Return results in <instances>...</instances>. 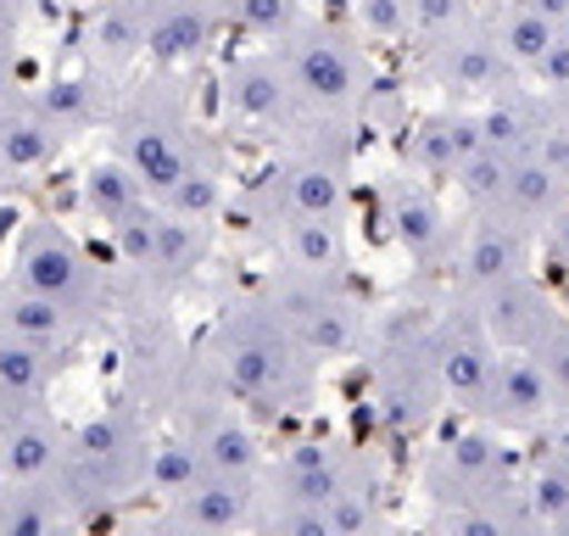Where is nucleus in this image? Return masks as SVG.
I'll return each mask as SVG.
<instances>
[{
	"label": "nucleus",
	"instance_id": "obj_1",
	"mask_svg": "<svg viewBox=\"0 0 569 536\" xmlns=\"http://www.w3.org/2000/svg\"><path fill=\"white\" fill-rule=\"evenodd\" d=\"M196 375L207 386V397H223L246 414L262 419H291L313 408L319 391V364L291 341V330L279 325V314L268 308V297H234L201 353H196Z\"/></svg>",
	"mask_w": 569,
	"mask_h": 536
},
{
	"label": "nucleus",
	"instance_id": "obj_2",
	"mask_svg": "<svg viewBox=\"0 0 569 536\" xmlns=\"http://www.w3.org/2000/svg\"><path fill=\"white\" fill-rule=\"evenodd\" d=\"M107 140H112V157L151 190V201H162L184 179V168L201 157L212 129L196 123L190 90L179 73H146V79H129L118 90L112 118H107Z\"/></svg>",
	"mask_w": 569,
	"mask_h": 536
},
{
	"label": "nucleus",
	"instance_id": "obj_3",
	"mask_svg": "<svg viewBox=\"0 0 569 536\" xmlns=\"http://www.w3.org/2000/svg\"><path fill=\"white\" fill-rule=\"evenodd\" d=\"M352 207V123H308L291 151L246 185V212L257 224L291 218H347Z\"/></svg>",
	"mask_w": 569,
	"mask_h": 536
},
{
	"label": "nucleus",
	"instance_id": "obj_4",
	"mask_svg": "<svg viewBox=\"0 0 569 536\" xmlns=\"http://www.w3.org/2000/svg\"><path fill=\"white\" fill-rule=\"evenodd\" d=\"M369 391L386 419V430L413 436L425 430L441 408V358H436V314L425 308H397L380 325H369Z\"/></svg>",
	"mask_w": 569,
	"mask_h": 536
},
{
	"label": "nucleus",
	"instance_id": "obj_5",
	"mask_svg": "<svg viewBox=\"0 0 569 536\" xmlns=\"http://www.w3.org/2000/svg\"><path fill=\"white\" fill-rule=\"evenodd\" d=\"M151 447H157V436L146 430L140 408H107V414L84 419L79 430H68V458L57 475L62 503L73 514H107V508L129 503L134 492H146Z\"/></svg>",
	"mask_w": 569,
	"mask_h": 536
},
{
	"label": "nucleus",
	"instance_id": "obj_6",
	"mask_svg": "<svg viewBox=\"0 0 569 536\" xmlns=\"http://www.w3.org/2000/svg\"><path fill=\"white\" fill-rule=\"evenodd\" d=\"M279 62L297 85L308 123H352L375 96V57L352 23L308 18L279 46Z\"/></svg>",
	"mask_w": 569,
	"mask_h": 536
},
{
	"label": "nucleus",
	"instance_id": "obj_7",
	"mask_svg": "<svg viewBox=\"0 0 569 536\" xmlns=\"http://www.w3.org/2000/svg\"><path fill=\"white\" fill-rule=\"evenodd\" d=\"M12 280L29 286L34 297L57 302L62 314H73L84 330L107 319L112 308V280L107 268H96V257L46 212H29L18 224V240H12Z\"/></svg>",
	"mask_w": 569,
	"mask_h": 536
},
{
	"label": "nucleus",
	"instance_id": "obj_8",
	"mask_svg": "<svg viewBox=\"0 0 569 536\" xmlns=\"http://www.w3.org/2000/svg\"><path fill=\"white\" fill-rule=\"evenodd\" d=\"M262 297L279 314V325L291 330V341L319 369L369 347V319H363V302L347 291V280H319V275L279 268V275L262 286Z\"/></svg>",
	"mask_w": 569,
	"mask_h": 536
},
{
	"label": "nucleus",
	"instance_id": "obj_9",
	"mask_svg": "<svg viewBox=\"0 0 569 536\" xmlns=\"http://www.w3.org/2000/svg\"><path fill=\"white\" fill-rule=\"evenodd\" d=\"M425 492L430 508H469V503H497V497H519L525 492V458L491 430V425H469L452 430L447 441L430 447L425 458Z\"/></svg>",
	"mask_w": 569,
	"mask_h": 536
},
{
	"label": "nucleus",
	"instance_id": "obj_10",
	"mask_svg": "<svg viewBox=\"0 0 569 536\" xmlns=\"http://www.w3.org/2000/svg\"><path fill=\"white\" fill-rule=\"evenodd\" d=\"M218 101L229 112L234 129H251V135H284L297 140L308 129V112L297 101V85L284 73L279 51H246V57H229L218 68Z\"/></svg>",
	"mask_w": 569,
	"mask_h": 536
},
{
	"label": "nucleus",
	"instance_id": "obj_11",
	"mask_svg": "<svg viewBox=\"0 0 569 536\" xmlns=\"http://www.w3.org/2000/svg\"><path fill=\"white\" fill-rule=\"evenodd\" d=\"M436 358H441V391H447V403L463 408L469 419H480L502 353H497V341L486 336L480 308H475L469 297H458V291H452V302L436 314Z\"/></svg>",
	"mask_w": 569,
	"mask_h": 536
},
{
	"label": "nucleus",
	"instance_id": "obj_12",
	"mask_svg": "<svg viewBox=\"0 0 569 536\" xmlns=\"http://www.w3.org/2000/svg\"><path fill=\"white\" fill-rule=\"evenodd\" d=\"M380 212L391 224V240L402 246V257L419 268V275H436L458 257V224L447 212V201L436 196L430 179L419 173H391L380 185Z\"/></svg>",
	"mask_w": 569,
	"mask_h": 536
},
{
	"label": "nucleus",
	"instance_id": "obj_13",
	"mask_svg": "<svg viewBox=\"0 0 569 536\" xmlns=\"http://www.w3.org/2000/svg\"><path fill=\"white\" fill-rule=\"evenodd\" d=\"M425 79H430L452 107H463V101L480 107V101H491L497 90H508L519 73L508 68L491 18H475V23H463L458 34L425 46Z\"/></svg>",
	"mask_w": 569,
	"mask_h": 536
},
{
	"label": "nucleus",
	"instance_id": "obj_14",
	"mask_svg": "<svg viewBox=\"0 0 569 536\" xmlns=\"http://www.w3.org/2000/svg\"><path fill=\"white\" fill-rule=\"evenodd\" d=\"M541 235L502 218V212H469V229L458 235V297H486L519 275H536Z\"/></svg>",
	"mask_w": 569,
	"mask_h": 536
},
{
	"label": "nucleus",
	"instance_id": "obj_15",
	"mask_svg": "<svg viewBox=\"0 0 569 536\" xmlns=\"http://www.w3.org/2000/svg\"><path fill=\"white\" fill-rule=\"evenodd\" d=\"M179 436L196 441V453L207 458L212 475H229V480H262L268 475V453H262L246 408H234L223 397H190V408L179 414Z\"/></svg>",
	"mask_w": 569,
	"mask_h": 536
},
{
	"label": "nucleus",
	"instance_id": "obj_16",
	"mask_svg": "<svg viewBox=\"0 0 569 536\" xmlns=\"http://www.w3.org/2000/svg\"><path fill=\"white\" fill-rule=\"evenodd\" d=\"M352 453L358 447H341L330 436H308V441H291L279 453V464L262 475V503H279V508H330L347 469H352Z\"/></svg>",
	"mask_w": 569,
	"mask_h": 536
},
{
	"label": "nucleus",
	"instance_id": "obj_17",
	"mask_svg": "<svg viewBox=\"0 0 569 536\" xmlns=\"http://www.w3.org/2000/svg\"><path fill=\"white\" fill-rule=\"evenodd\" d=\"M469 302L480 308V325L497 341V353H536L563 325V308L541 286V275H519V280H508L486 297H469Z\"/></svg>",
	"mask_w": 569,
	"mask_h": 536
},
{
	"label": "nucleus",
	"instance_id": "obj_18",
	"mask_svg": "<svg viewBox=\"0 0 569 536\" xmlns=\"http://www.w3.org/2000/svg\"><path fill=\"white\" fill-rule=\"evenodd\" d=\"M563 408L569 403L558 397V386L547 380V369L530 353H502L491 397L480 408V425H491V430H552V419Z\"/></svg>",
	"mask_w": 569,
	"mask_h": 536
},
{
	"label": "nucleus",
	"instance_id": "obj_19",
	"mask_svg": "<svg viewBox=\"0 0 569 536\" xmlns=\"http://www.w3.org/2000/svg\"><path fill=\"white\" fill-rule=\"evenodd\" d=\"M475 151H480V107H441V112L419 118L402 140L408 173H419L430 185L458 179Z\"/></svg>",
	"mask_w": 569,
	"mask_h": 536
},
{
	"label": "nucleus",
	"instance_id": "obj_20",
	"mask_svg": "<svg viewBox=\"0 0 569 536\" xmlns=\"http://www.w3.org/2000/svg\"><path fill=\"white\" fill-rule=\"evenodd\" d=\"M0 341H23V347H46L57 358H73L84 341V325L73 314H62L57 302L34 297L29 286L7 280L0 286Z\"/></svg>",
	"mask_w": 569,
	"mask_h": 536
},
{
	"label": "nucleus",
	"instance_id": "obj_21",
	"mask_svg": "<svg viewBox=\"0 0 569 536\" xmlns=\"http://www.w3.org/2000/svg\"><path fill=\"white\" fill-rule=\"evenodd\" d=\"M173 514L184 525H196L201 536H251L262 525V480H229L212 475L201 480L184 503H173Z\"/></svg>",
	"mask_w": 569,
	"mask_h": 536
},
{
	"label": "nucleus",
	"instance_id": "obj_22",
	"mask_svg": "<svg viewBox=\"0 0 569 536\" xmlns=\"http://www.w3.org/2000/svg\"><path fill=\"white\" fill-rule=\"evenodd\" d=\"M552 107L525 85L513 79L508 90H497L491 101H480V146L486 151H502V157H530V146L541 140Z\"/></svg>",
	"mask_w": 569,
	"mask_h": 536
},
{
	"label": "nucleus",
	"instance_id": "obj_23",
	"mask_svg": "<svg viewBox=\"0 0 569 536\" xmlns=\"http://www.w3.org/2000/svg\"><path fill=\"white\" fill-rule=\"evenodd\" d=\"M279 251H284V268H297V275L347 280V268H352L347 218H291L279 229Z\"/></svg>",
	"mask_w": 569,
	"mask_h": 536
},
{
	"label": "nucleus",
	"instance_id": "obj_24",
	"mask_svg": "<svg viewBox=\"0 0 569 536\" xmlns=\"http://www.w3.org/2000/svg\"><path fill=\"white\" fill-rule=\"evenodd\" d=\"M112 79H101L96 68L90 73H57V79H46L40 90H29V101L73 140V135H84L90 123H107L112 118V101H118V90H107Z\"/></svg>",
	"mask_w": 569,
	"mask_h": 536
},
{
	"label": "nucleus",
	"instance_id": "obj_25",
	"mask_svg": "<svg viewBox=\"0 0 569 536\" xmlns=\"http://www.w3.org/2000/svg\"><path fill=\"white\" fill-rule=\"evenodd\" d=\"M525 497L552 536H569V430H541L525 458Z\"/></svg>",
	"mask_w": 569,
	"mask_h": 536
},
{
	"label": "nucleus",
	"instance_id": "obj_26",
	"mask_svg": "<svg viewBox=\"0 0 569 536\" xmlns=\"http://www.w3.org/2000/svg\"><path fill=\"white\" fill-rule=\"evenodd\" d=\"M146 57V7L140 0H101L90 18V68L101 79H123Z\"/></svg>",
	"mask_w": 569,
	"mask_h": 536
},
{
	"label": "nucleus",
	"instance_id": "obj_27",
	"mask_svg": "<svg viewBox=\"0 0 569 536\" xmlns=\"http://www.w3.org/2000/svg\"><path fill=\"white\" fill-rule=\"evenodd\" d=\"M563 207H569V179L552 173V168L536 162V157H519V162L508 168V190H502V201H497L491 212H502V218H513V224H525V229L541 235Z\"/></svg>",
	"mask_w": 569,
	"mask_h": 536
},
{
	"label": "nucleus",
	"instance_id": "obj_28",
	"mask_svg": "<svg viewBox=\"0 0 569 536\" xmlns=\"http://www.w3.org/2000/svg\"><path fill=\"white\" fill-rule=\"evenodd\" d=\"M207 251H212V224H190V218L162 212L157 251H151V268H146L140 280L157 286V291H179V286H190L201 268H207Z\"/></svg>",
	"mask_w": 569,
	"mask_h": 536
},
{
	"label": "nucleus",
	"instance_id": "obj_29",
	"mask_svg": "<svg viewBox=\"0 0 569 536\" xmlns=\"http://www.w3.org/2000/svg\"><path fill=\"white\" fill-rule=\"evenodd\" d=\"M330 525L336 536H397L391 514H386V492H380V469L369 453H352V469L330 503Z\"/></svg>",
	"mask_w": 569,
	"mask_h": 536
},
{
	"label": "nucleus",
	"instance_id": "obj_30",
	"mask_svg": "<svg viewBox=\"0 0 569 536\" xmlns=\"http://www.w3.org/2000/svg\"><path fill=\"white\" fill-rule=\"evenodd\" d=\"M0 146H7V168H12V179H18V173L51 168V162L68 151V135H62L34 101H18L12 112H0Z\"/></svg>",
	"mask_w": 569,
	"mask_h": 536
},
{
	"label": "nucleus",
	"instance_id": "obj_31",
	"mask_svg": "<svg viewBox=\"0 0 569 536\" xmlns=\"http://www.w3.org/2000/svg\"><path fill=\"white\" fill-rule=\"evenodd\" d=\"M79 201H84V212L96 218V224H107V229H118L123 218H134L140 207H151V190L107 151L101 162H90L84 168V185H79Z\"/></svg>",
	"mask_w": 569,
	"mask_h": 536
},
{
	"label": "nucleus",
	"instance_id": "obj_32",
	"mask_svg": "<svg viewBox=\"0 0 569 536\" xmlns=\"http://www.w3.org/2000/svg\"><path fill=\"white\" fill-rule=\"evenodd\" d=\"M73 519L57 486H0V536H73Z\"/></svg>",
	"mask_w": 569,
	"mask_h": 536
},
{
	"label": "nucleus",
	"instance_id": "obj_33",
	"mask_svg": "<svg viewBox=\"0 0 569 536\" xmlns=\"http://www.w3.org/2000/svg\"><path fill=\"white\" fill-rule=\"evenodd\" d=\"M201 480H212V469H207V458L196 453V441L190 436H157V447H151V475H146V492H157L162 497V508H173V503H184Z\"/></svg>",
	"mask_w": 569,
	"mask_h": 536
},
{
	"label": "nucleus",
	"instance_id": "obj_34",
	"mask_svg": "<svg viewBox=\"0 0 569 536\" xmlns=\"http://www.w3.org/2000/svg\"><path fill=\"white\" fill-rule=\"evenodd\" d=\"M218 7H223V29H234L240 40H262V51H279L308 23L302 0H218Z\"/></svg>",
	"mask_w": 569,
	"mask_h": 536
},
{
	"label": "nucleus",
	"instance_id": "obj_35",
	"mask_svg": "<svg viewBox=\"0 0 569 536\" xmlns=\"http://www.w3.org/2000/svg\"><path fill=\"white\" fill-rule=\"evenodd\" d=\"M491 29H497V46H502V57H508V68L519 79H530L547 62V51L558 46V23L536 18L530 7H497Z\"/></svg>",
	"mask_w": 569,
	"mask_h": 536
},
{
	"label": "nucleus",
	"instance_id": "obj_36",
	"mask_svg": "<svg viewBox=\"0 0 569 536\" xmlns=\"http://www.w3.org/2000/svg\"><path fill=\"white\" fill-rule=\"evenodd\" d=\"M530 519V497H497V503H469V508H441L436 536H513Z\"/></svg>",
	"mask_w": 569,
	"mask_h": 536
},
{
	"label": "nucleus",
	"instance_id": "obj_37",
	"mask_svg": "<svg viewBox=\"0 0 569 536\" xmlns=\"http://www.w3.org/2000/svg\"><path fill=\"white\" fill-rule=\"evenodd\" d=\"M62 369H68V358H57V353H46V347L0 341V386L18 391V397H46Z\"/></svg>",
	"mask_w": 569,
	"mask_h": 536
},
{
	"label": "nucleus",
	"instance_id": "obj_38",
	"mask_svg": "<svg viewBox=\"0 0 569 536\" xmlns=\"http://www.w3.org/2000/svg\"><path fill=\"white\" fill-rule=\"evenodd\" d=\"M519 157H502V151H475L469 162H463V173L452 179L458 185V196H463V207L469 212H491L497 201H502V190H508V168H513Z\"/></svg>",
	"mask_w": 569,
	"mask_h": 536
},
{
	"label": "nucleus",
	"instance_id": "obj_39",
	"mask_svg": "<svg viewBox=\"0 0 569 536\" xmlns=\"http://www.w3.org/2000/svg\"><path fill=\"white\" fill-rule=\"evenodd\" d=\"M352 29L363 34V46H402V40H413L408 0H352Z\"/></svg>",
	"mask_w": 569,
	"mask_h": 536
},
{
	"label": "nucleus",
	"instance_id": "obj_40",
	"mask_svg": "<svg viewBox=\"0 0 569 536\" xmlns=\"http://www.w3.org/2000/svg\"><path fill=\"white\" fill-rule=\"evenodd\" d=\"M408 18H413V46H436L463 23H475L480 7L475 0H408Z\"/></svg>",
	"mask_w": 569,
	"mask_h": 536
},
{
	"label": "nucleus",
	"instance_id": "obj_41",
	"mask_svg": "<svg viewBox=\"0 0 569 536\" xmlns=\"http://www.w3.org/2000/svg\"><path fill=\"white\" fill-rule=\"evenodd\" d=\"M262 536H336L330 525V508H279V503H262Z\"/></svg>",
	"mask_w": 569,
	"mask_h": 536
},
{
	"label": "nucleus",
	"instance_id": "obj_42",
	"mask_svg": "<svg viewBox=\"0 0 569 536\" xmlns=\"http://www.w3.org/2000/svg\"><path fill=\"white\" fill-rule=\"evenodd\" d=\"M525 85H530V90H536L547 107H569V46L558 40V46L547 51V62H541V68H536Z\"/></svg>",
	"mask_w": 569,
	"mask_h": 536
},
{
	"label": "nucleus",
	"instance_id": "obj_43",
	"mask_svg": "<svg viewBox=\"0 0 569 536\" xmlns=\"http://www.w3.org/2000/svg\"><path fill=\"white\" fill-rule=\"evenodd\" d=\"M530 358L547 369V380H552V386H558V397L569 403V319H563V325H558V330H552V336L530 353Z\"/></svg>",
	"mask_w": 569,
	"mask_h": 536
},
{
	"label": "nucleus",
	"instance_id": "obj_44",
	"mask_svg": "<svg viewBox=\"0 0 569 536\" xmlns=\"http://www.w3.org/2000/svg\"><path fill=\"white\" fill-rule=\"evenodd\" d=\"M541 262L552 268V275H569V207L541 229Z\"/></svg>",
	"mask_w": 569,
	"mask_h": 536
},
{
	"label": "nucleus",
	"instance_id": "obj_45",
	"mask_svg": "<svg viewBox=\"0 0 569 536\" xmlns=\"http://www.w3.org/2000/svg\"><path fill=\"white\" fill-rule=\"evenodd\" d=\"M18 101H29V85H23L18 51H0V112H12Z\"/></svg>",
	"mask_w": 569,
	"mask_h": 536
},
{
	"label": "nucleus",
	"instance_id": "obj_46",
	"mask_svg": "<svg viewBox=\"0 0 569 536\" xmlns=\"http://www.w3.org/2000/svg\"><path fill=\"white\" fill-rule=\"evenodd\" d=\"M23 23H29V0H0V51H18Z\"/></svg>",
	"mask_w": 569,
	"mask_h": 536
},
{
	"label": "nucleus",
	"instance_id": "obj_47",
	"mask_svg": "<svg viewBox=\"0 0 569 536\" xmlns=\"http://www.w3.org/2000/svg\"><path fill=\"white\" fill-rule=\"evenodd\" d=\"M146 530H151V536H201V530H196V525H184V519H179L173 508L151 514V519H146Z\"/></svg>",
	"mask_w": 569,
	"mask_h": 536
},
{
	"label": "nucleus",
	"instance_id": "obj_48",
	"mask_svg": "<svg viewBox=\"0 0 569 536\" xmlns=\"http://www.w3.org/2000/svg\"><path fill=\"white\" fill-rule=\"evenodd\" d=\"M519 7H530L536 18H547V23H558V29L569 23V0H519Z\"/></svg>",
	"mask_w": 569,
	"mask_h": 536
},
{
	"label": "nucleus",
	"instance_id": "obj_49",
	"mask_svg": "<svg viewBox=\"0 0 569 536\" xmlns=\"http://www.w3.org/2000/svg\"><path fill=\"white\" fill-rule=\"evenodd\" d=\"M513 536H552V530H547V525H541V519H536V514H530V519H525V525H519V530H513Z\"/></svg>",
	"mask_w": 569,
	"mask_h": 536
},
{
	"label": "nucleus",
	"instance_id": "obj_50",
	"mask_svg": "<svg viewBox=\"0 0 569 536\" xmlns=\"http://www.w3.org/2000/svg\"><path fill=\"white\" fill-rule=\"evenodd\" d=\"M0 185H12V168H7V146H0Z\"/></svg>",
	"mask_w": 569,
	"mask_h": 536
},
{
	"label": "nucleus",
	"instance_id": "obj_51",
	"mask_svg": "<svg viewBox=\"0 0 569 536\" xmlns=\"http://www.w3.org/2000/svg\"><path fill=\"white\" fill-rule=\"evenodd\" d=\"M123 536H151V530H146V525H134V530H123Z\"/></svg>",
	"mask_w": 569,
	"mask_h": 536
},
{
	"label": "nucleus",
	"instance_id": "obj_52",
	"mask_svg": "<svg viewBox=\"0 0 569 536\" xmlns=\"http://www.w3.org/2000/svg\"><path fill=\"white\" fill-rule=\"evenodd\" d=\"M558 40H563V46H569V23H563V29H558Z\"/></svg>",
	"mask_w": 569,
	"mask_h": 536
},
{
	"label": "nucleus",
	"instance_id": "obj_53",
	"mask_svg": "<svg viewBox=\"0 0 569 536\" xmlns=\"http://www.w3.org/2000/svg\"><path fill=\"white\" fill-rule=\"evenodd\" d=\"M497 7H519V0H497Z\"/></svg>",
	"mask_w": 569,
	"mask_h": 536
}]
</instances>
